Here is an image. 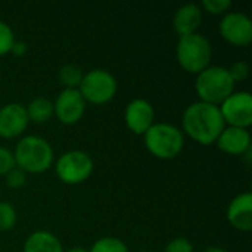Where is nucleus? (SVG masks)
Returning a JSON list of instances; mask_svg holds the SVG:
<instances>
[{"instance_id":"393cba45","label":"nucleus","mask_w":252,"mask_h":252,"mask_svg":"<svg viewBox=\"0 0 252 252\" xmlns=\"http://www.w3.org/2000/svg\"><path fill=\"white\" fill-rule=\"evenodd\" d=\"M13 152L4 146H0V177H4L15 167Z\"/></svg>"},{"instance_id":"423d86ee","label":"nucleus","mask_w":252,"mask_h":252,"mask_svg":"<svg viewBox=\"0 0 252 252\" xmlns=\"http://www.w3.org/2000/svg\"><path fill=\"white\" fill-rule=\"evenodd\" d=\"M117 78L109 71L102 68L84 72V77L78 87L84 100L94 105H103L112 100L117 94Z\"/></svg>"},{"instance_id":"6e6552de","label":"nucleus","mask_w":252,"mask_h":252,"mask_svg":"<svg viewBox=\"0 0 252 252\" xmlns=\"http://www.w3.org/2000/svg\"><path fill=\"white\" fill-rule=\"evenodd\" d=\"M226 126L250 128L252 124V96L250 92H233L219 105Z\"/></svg>"},{"instance_id":"0eeeda50","label":"nucleus","mask_w":252,"mask_h":252,"mask_svg":"<svg viewBox=\"0 0 252 252\" xmlns=\"http://www.w3.org/2000/svg\"><path fill=\"white\" fill-rule=\"evenodd\" d=\"M93 167V159L87 152L72 149L63 152L58 158L55 171L61 182L66 185H80L92 176Z\"/></svg>"},{"instance_id":"a878e982","label":"nucleus","mask_w":252,"mask_h":252,"mask_svg":"<svg viewBox=\"0 0 252 252\" xmlns=\"http://www.w3.org/2000/svg\"><path fill=\"white\" fill-rule=\"evenodd\" d=\"M227 69H229V74H230L232 80L235 81V84L238 81H244L250 75V65L245 61H238Z\"/></svg>"},{"instance_id":"39448f33","label":"nucleus","mask_w":252,"mask_h":252,"mask_svg":"<svg viewBox=\"0 0 252 252\" xmlns=\"http://www.w3.org/2000/svg\"><path fill=\"white\" fill-rule=\"evenodd\" d=\"M176 58L185 71L190 74H199L210 66L213 58L211 43L204 34L199 32L182 35L179 37L176 46Z\"/></svg>"},{"instance_id":"f257e3e1","label":"nucleus","mask_w":252,"mask_h":252,"mask_svg":"<svg viewBox=\"0 0 252 252\" xmlns=\"http://www.w3.org/2000/svg\"><path fill=\"white\" fill-rule=\"evenodd\" d=\"M182 127L190 139L199 145L208 146L216 143L217 137L226 127V123L220 114L219 106L198 100L185 109L182 117Z\"/></svg>"},{"instance_id":"7ed1b4c3","label":"nucleus","mask_w":252,"mask_h":252,"mask_svg":"<svg viewBox=\"0 0 252 252\" xmlns=\"http://www.w3.org/2000/svg\"><path fill=\"white\" fill-rule=\"evenodd\" d=\"M195 90L201 102L219 106L235 92V81L226 66L210 65L196 74Z\"/></svg>"},{"instance_id":"4be33fe9","label":"nucleus","mask_w":252,"mask_h":252,"mask_svg":"<svg viewBox=\"0 0 252 252\" xmlns=\"http://www.w3.org/2000/svg\"><path fill=\"white\" fill-rule=\"evenodd\" d=\"M230 7H232L230 0H202V3H201V9H204L205 12H208L211 15L227 13Z\"/></svg>"},{"instance_id":"f3484780","label":"nucleus","mask_w":252,"mask_h":252,"mask_svg":"<svg viewBox=\"0 0 252 252\" xmlns=\"http://www.w3.org/2000/svg\"><path fill=\"white\" fill-rule=\"evenodd\" d=\"M28 120L37 124H43L49 121L53 115V102L44 96L32 97L25 106Z\"/></svg>"},{"instance_id":"1a4fd4ad","label":"nucleus","mask_w":252,"mask_h":252,"mask_svg":"<svg viewBox=\"0 0 252 252\" xmlns=\"http://www.w3.org/2000/svg\"><path fill=\"white\" fill-rule=\"evenodd\" d=\"M221 37L233 46H248L252 41V21L244 12H227L219 24Z\"/></svg>"},{"instance_id":"ddd939ff","label":"nucleus","mask_w":252,"mask_h":252,"mask_svg":"<svg viewBox=\"0 0 252 252\" xmlns=\"http://www.w3.org/2000/svg\"><path fill=\"white\" fill-rule=\"evenodd\" d=\"M220 151L229 155H245L251 151V133L248 128L226 126L216 140Z\"/></svg>"},{"instance_id":"aec40b11","label":"nucleus","mask_w":252,"mask_h":252,"mask_svg":"<svg viewBox=\"0 0 252 252\" xmlns=\"http://www.w3.org/2000/svg\"><path fill=\"white\" fill-rule=\"evenodd\" d=\"M16 210L10 202L0 201V230L7 232L16 224Z\"/></svg>"},{"instance_id":"f8f14e48","label":"nucleus","mask_w":252,"mask_h":252,"mask_svg":"<svg viewBox=\"0 0 252 252\" xmlns=\"http://www.w3.org/2000/svg\"><path fill=\"white\" fill-rule=\"evenodd\" d=\"M28 115L25 106L18 102L6 103L0 108V137L15 139L28 127Z\"/></svg>"},{"instance_id":"cd10ccee","label":"nucleus","mask_w":252,"mask_h":252,"mask_svg":"<svg viewBox=\"0 0 252 252\" xmlns=\"http://www.w3.org/2000/svg\"><path fill=\"white\" fill-rule=\"evenodd\" d=\"M202 252H229L227 250H224V248H221V247H214V245H211V247H207L205 250Z\"/></svg>"},{"instance_id":"5701e85b","label":"nucleus","mask_w":252,"mask_h":252,"mask_svg":"<svg viewBox=\"0 0 252 252\" xmlns=\"http://www.w3.org/2000/svg\"><path fill=\"white\" fill-rule=\"evenodd\" d=\"M6 185L10 189H21L27 185V173L24 170H21L19 167H13L6 176H4Z\"/></svg>"},{"instance_id":"20e7f679","label":"nucleus","mask_w":252,"mask_h":252,"mask_svg":"<svg viewBox=\"0 0 252 252\" xmlns=\"http://www.w3.org/2000/svg\"><path fill=\"white\" fill-rule=\"evenodd\" d=\"M143 139L146 149L159 159H173L185 148L183 131L170 123H154Z\"/></svg>"},{"instance_id":"dca6fc26","label":"nucleus","mask_w":252,"mask_h":252,"mask_svg":"<svg viewBox=\"0 0 252 252\" xmlns=\"http://www.w3.org/2000/svg\"><path fill=\"white\" fill-rule=\"evenodd\" d=\"M22 252H63V247L52 232L35 230L25 239Z\"/></svg>"},{"instance_id":"9b49d317","label":"nucleus","mask_w":252,"mask_h":252,"mask_svg":"<svg viewBox=\"0 0 252 252\" xmlns=\"http://www.w3.org/2000/svg\"><path fill=\"white\" fill-rule=\"evenodd\" d=\"M155 109L152 103L143 97L130 100L124 111V120L128 130L137 136H143L154 124Z\"/></svg>"},{"instance_id":"6ab92c4d","label":"nucleus","mask_w":252,"mask_h":252,"mask_svg":"<svg viewBox=\"0 0 252 252\" xmlns=\"http://www.w3.org/2000/svg\"><path fill=\"white\" fill-rule=\"evenodd\" d=\"M89 252H128V248L115 236H103L90 247Z\"/></svg>"},{"instance_id":"a211bd4d","label":"nucleus","mask_w":252,"mask_h":252,"mask_svg":"<svg viewBox=\"0 0 252 252\" xmlns=\"http://www.w3.org/2000/svg\"><path fill=\"white\" fill-rule=\"evenodd\" d=\"M83 77H84L83 69L74 63H66L63 66H61V69L58 72V78H59L61 84L63 86V89H78Z\"/></svg>"},{"instance_id":"4468645a","label":"nucleus","mask_w":252,"mask_h":252,"mask_svg":"<svg viewBox=\"0 0 252 252\" xmlns=\"http://www.w3.org/2000/svg\"><path fill=\"white\" fill-rule=\"evenodd\" d=\"M227 221L232 227L241 232H250L252 229V193L244 192L236 195L226 211Z\"/></svg>"},{"instance_id":"c756f323","label":"nucleus","mask_w":252,"mask_h":252,"mask_svg":"<svg viewBox=\"0 0 252 252\" xmlns=\"http://www.w3.org/2000/svg\"><path fill=\"white\" fill-rule=\"evenodd\" d=\"M142 252H152V251H142Z\"/></svg>"},{"instance_id":"b1692460","label":"nucleus","mask_w":252,"mask_h":252,"mask_svg":"<svg viewBox=\"0 0 252 252\" xmlns=\"http://www.w3.org/2000/svg\"><path fill=\"white\" fill-rule=\"evenodd\" d=\"M164 252H195V247L188 238H176L165 245Z\"/></svg>"},{"instance_id":"9d476101","label":"nucleus","mask_w":252,"mask_h":252,"mask_svg":"<svg viewBox=\"0 0 252 252\" xmlns=\"http://www.w3.org/2000/svg\"><path fill=\"white\" fill-rule=\"evenodd\" d=\"M87 102L78 89H62L53 102V115H56L61 123L71 126L83 118Z\"/></svg>"},{"instance_id":"2eb2a0df","label":"nucleus","mask_w":252,"mask_h":252,"mask_svg":"<svg viewBox=\"0 0 252 252\" xmlns=\"http://www.w3.org/2000/svg\"><path fill=\"white\" fill-rule=\"evenodd\" d=\"M202 18H204V12L199 4L196 3L182 4L174 12V16H173L174 31L179 34V37L198 32V28L202 24Z\"/></svg>"},{"instance_id":"412c9836","label":"nucleus","mask_w":252,"mask_h":252,"mask_svg":"<svg viewBox=\"0 0 252 252\" xmlns=\"http://www.w3.org/2000/svg\"><path fill=\"white\" fill-rule=\"evenodd\" d=\"M13 41H15L13 30L10 28L9 24L0 19V56L10 53Z\"/></svg>"},{"instance_id":"bb28decb","label":"nucleus","mask_w":252,"mask_h":252,"mask_svg":"<svg viewBox=\"0 0 252 252\" xmlns=\"http://www.w3.org/2000/svg\"><path fill=\"white\" fill-rule=\"evenodd\" d=\"M27 50H28V46H27L25 41H22V40H15L13 44H12L10 53L19 58V56H24V55L27 53Z\"/></svg>"},{"instance_id":"f03ea898","label":"nucleus","mask_w":252,"mask_h":252,"mask_svg":"<svg viewBox=\"0 0 252 252\" xmlns=\"http://www.w3.org/2000/svg\"><path fill=\"white\" fill-rule=\"evenodd\" d=\"M13 158L16 167L24 170L27 174H38L47 171L53 165L55 152L44 137L28 134L16 142Z\"/></svg>"},{"instance_id":"c85d7f7f","label":"nucleus","mask_w":252,"mask_h":252,"mask_svg":"<svg viewBox=\"0 0 252 252\" xmlns=\"http://www.w3.org/2000/svg\"><path fill=\"white\" fill-rule=\"evenodd\" d=\"M63 252H89V250L83 248V247H72V248H68Z\"/></svg>"}]
</instances>
